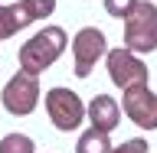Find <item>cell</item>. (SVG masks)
<instances>
[{"label":"cell","instance_id":"cell-1","mask_svg":"<svg viewBox=\"0 0 157 153\" xmlns=\"http://www.w3.org/2000/svg\"><path fill=\"white\" fill-rule=\"evenodd\" d=\"M69 46V33L62 26H43L36 36H29L23 46H20L17 59H20V72H29V75H43L52 62H56Z\"/></svg>","mask_w":157,"mask_h":153},{"label":"cell","instance_id":"cell-2","mask_svg":"<svg viewBox=\"0 0 157 153\" xmlns=\"http://www.w3.org/2000/svg\"><path fill=\"white\" fill-rule=\"evenodd\" d=\"M46 114H49V121H52L56 130L69 134V130L82 127V121L88 117V104H82V98L72 88L59 85V88H49L46 91Z\"/></svg>","mask_w":157,"mask_h":153},{"label":"cell","instance_id":"cell-3","mask_svg":"<svg viewBox=\"0 0 157 153\" xmlns=\"http://www.w3.org/2000/svg\"><path fill=\"white\" fill-rule=\"evenodd\" d=\"M124 46L137 56L157 49V3L154 0H141L131 10V16L124 20Z\"/></svg>","mask_w":157,"mask_h":153},{"label":"cell","instance_id":"cell-4","mask_svg":"<svg viewBox=\"0 0 157 153\" xmlns=\"http://www.w3.org/2000/svg\"><path fill=\"white\" fill-rule=\"evenodd\" d=\"M108 56V39L98 26H82L72 36V62H75V78H88L95 72L98 59Z\"/></svg>","mask_w":157,"mask_h":153},{"label":"cell","instance_id":"cell-5","mask_svg":"<svg viewBox=\"0 0 157 153\" xmlns=\"http://www.w3.org/2000/svg\"><path fill=\"white\" fill-rule=\"evenodd\" d=\"M105 65H108V78H111L121 91H124V88H131V85H147V78H151L147 62L137 56V52H131L128 46L108 49Z\"/></svg>","mask_w":157,"mask_h":153},{"label":"cell","instance_id":"cell-6","mask_svg":"<svg viewBox=\"0 0 157 153\" xmlns=\"http://www.w3.org/2000/svg\"><path fill=\"white\" fill-rule=\"evenodd\" d=\"M0 104L7 107V114H13V117L33 114L36 104H39V78L29 75V72H17L3 85V91H0Z\"/></svg>","mask_w":157,"mask_h":153},{"label":"cell","instance_id":"cell-7","mask_svg":"<svg viewBox=\"0 0 157 153\" xmlns=\"http://www.w3.org/2000/svg\"><path fill=\"white\" fill-rule=\"evenodd\" d=\"M121 107L141 130H157V91L147 85H131L121 91Z\"/></svg>","mask_w":157,"mask_h":153},{"label":"cell","instance_id":"cell-8","mask_svg":"<svg viewBox=\"0 0 157 153\" xmlns=\"http://www.w3.org/2000/svg\"><path fill=\"white\" fill-rule=\"evenodd\" d=\"M88 121H92V127L111 134V130L121 124V104H118L111 95H95L88 101Z\"/></svg>","mask_w":157,"mask_h":153},{"label":"cell","instance_id":"cell-9","mask_svg":"<svg viewBox=\"0 0 157 153\" xmlns=\"http://www.w3.org/2000/svg\"><path fill=\"white\" fill-rule=\"evenodd\" d=\"M111 150L115 147L108 140V130H98V127L82 130V137H78V144H75V153H111Z\"/></svg>","mask_w":157,"mask_h":153},{"label":"cell","instance_id":"cell-10","mask_svg":"<svg viewBox=\"0 0 157 153\" xmlns=\"http://www.w3.org/2000/svg\"><path fill=\"white\" fill-rule=\"evenodd\" d=\"M20 29H23V23H20L13 3H0V42L10 39V36H17Z\"/></svg>","mask_w":157,"mask_h":153},{"label":"cell","instance_id":"cell-11","mask_svg":"<svg viewBox=\"0 0 157 153\" xmlns=\"http://www.w3.org/2000/svg\"><path fill=\"white\" fill-rule=\"evenodd\" d=\"M0 153H36V144L29 134H7L0 140Z\"/></svg>","mask_w":157,"mask_h":153},{"label":"cell","instance_id":"cell-12","mask_svg":"<svg viewBox=\"0 0 157 153\" xmlns=\"http://www.w3.org/2000/svg\"><path fill=\"white\" fill-rule=\"evenodd\" d=\"M137 3H141V0H105V13L115 16V20H128Z\"/></svg>","mask_w":157,"mask_h":153},{"label":"cell","instance_id":"cell-13","mask_svg":"<svg viewBox=\"0 0 157 153\" xmlns=\"http://www.w3.org/2000/svg\"><path fill=\"white\" fill-rule=\"evenodd\" d=\"M111 153H147V140L144 137H131V140H124V144H118Z\"/></svg>","mask_w":157,"mask_h":153}]
</instances>
